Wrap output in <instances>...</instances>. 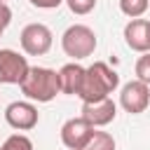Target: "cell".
I'll list each match as a JSON object with an SVG mask.
<instances>
[{"label":"cell","mask_w":150,"mask_h":150,"mask_svg":"<svg viewBox=\"0 0 150 150\" xmlns=\"http://www.w3.org/2000/svg\"><path fill=\"white\" fill-rule=\"evenodd\" d=\"M117 87H120V75L108 63L96 61L89 68H84V80L77 96L82 98V103H94V101L108 98Z\"/></svg>","instance_id":"obj_1"},{"label":"cell","mask_w":150,"mask_h":150,"mask_svg":"<svg viewBox=\"0 0 150 150\" xmlns=\"http://www.w3.org/2000/svg\"><path fill=\"white\" fill-rule=\"evenodd\" d=\"M21 94L30 101L38 103H49L52 98H56V94H61L59 89V73L52 68H42V66H30L26 77L19 84Z\"/></svg>","instance_id":"obj_2"},{"label":"cell","mask_w":150,"mask_h":150,"mask_svg":"<svg viewBox=\"0 0 150 150\" xmlns=\"http://www.w3.org/2000/svg\"><path fill=\"white\" fill-rule=\"evenodd\" d=\"M61 49L66 56H70L75 61L87 59L96 49V33L84 23H73L61 35Z\"/></svg>","instance_id":"obj_3"},{"label":"cell","mask_w":150,"mask_h":150,"mask_svg":"<svg viewBox=\"0 0 150 150\" xmlns=\"http://www.w3.org/2000/svg\"><path fill=\"white\" fill-rule=\"evenodd\" d=\"M19 40H21V49L28 56H42L52 49L54 35L45 23H28V26H23Z\"/></svg>","instance_id":"obj_4"},{"label":"cell","mask_w":150,"mask_h":150,"mask_svg":"<svg viewBox=\"0 0 150 150\" xmlns=\"http://www.w3.org/2000/svg\"><path fill=\"white\" fill-rule=\"evenodd\" d=\"M28 68L26 56L14 49H0V84H21Z\"/></svg>","instance_id":"obj_5"},{"label":"cell","mask_w":150,"mask_h":150,"mask_svg":"<svg viewBox=\"0 0 150 150\" xmlns=\"http://www.w3.org/2000/svg\"><path fill=\"white\" fill-rule=\"evenodd\" d=\"M120 105L131 112V115H138L143 112L148 105H150V84L141 82V80H131L122 87L120 91Z\"/></svg>","instance_id":"obj_6"},{"label":"cell","mask_w":150,"mask_h":150,"mask_svg":"<svg viewBox=\"0 0 150 150\" xmlns=\"http://www.w3.org/2000/svg\"><path fill=\"white\" fill-rule=\"evenodd\" d=\"M5 120L16 131H30L38 124L40 115H38V108L33 103H28V101H14V103H9L5 108Z\"/></svg>","instance_id":"obj_7"},{"label":"cell","mask_w":150,"mask_h":150,"mask_svg":"<svg viewBox=\"0 0 150 150\" xmlns=\"http://www.w3.org/2000/svg\"><path fill=\"white\" fill-rule=\"evenodd\" d=\"M94 127L80 115V117H70L63 122L61 127V143L68 148V150H82V145L89 141Z\"/></svg>","instance_id":"obj_8"},{"label":"cell","mask_w":150,"mask_h":150,"mask_svg":"<svg viewBox=\"0 0 150 150\" xmlns=\"http://www.w3.org/2000/svg\"><path fill=\"white\" fill-rule=\"evenodd\" d=\"M117 115V103L108 96V98H101V101H94V103H82V117L96 129V127H105L115 120Z\"/></svg>","instance_id":"obj_9"},{"label":"cell","mask_w":150,"mask_h":150,"mask_svg":"<svg viewBox=\"0 0 150 150\" xmlns=\"http://www.w3.org/2000/svg\"><path fill=\"white\" fill-rule=\"evenodd\" d=\"M148 30H150V21L148 19H131L124 26V42L129 49L134 52H148L150 49V40H148Z\"/></svg>","instance_id":"obj_10"},{"label":"cell","mask_w":150,"mask_h":150,"mask_svg":"<svg viewBox=\"0 0 150 150\" xmlns=\"http://www.w3.org/2000/svg\"><path fill=\"white\" fill-rule=\"evenodd\" d=\"M82 80H84V68L80 63H66L61 70H59V89L61 94H70V96H77L80 87H82Z\"/></svg>","instance_id":"obj_11"},{"label":"cell","mask_w":150,"mask_h":150,"mask_svg":"<svg viewBox=\"0 0 150 150\" xmlns=\"http://www.w3.org/2000/svg\"><path fill=\"white\" fill-rule=\"evenodd\" d=\"M82 150H115V138L108 131L94 129L91 136H89V141L82 145Z\"/></svg>","instance_id":"obj_12"},{"label":"cell","mask_w":150,"mask_h":150,"mask_svg":"<svg viewBox=\"0 0 150 150\" xmlns=\"http://www.w3.org/2000/svg\"><path fill=\"white\" fill-rule=\"evenodd\" d=\"M148 5H150V0H120V9H122V14H127L129 19L143 16L145 9H148Z\"/></svg>","instance_id":"obj_13"},{"label":"cell","mask_w":150,"mask_h":150,"mask_svg":"<svg viewBox=\"0 0 150 150\" xmlns=\"http://www.w3.org/2000/svg\"><path fill=\"white\" fill-rule=\"evenodd\" d=\"M0 150H33V141L23 134H12L2 145Z\"/></svg>","instance_id":"obj_14"},{"label":"cell","mask_w":150,"mask_h":150,"mask_svg":"<svg viewBox=\"0 0 150 150\" xmlns=\"http://www.w3.org/2000/svg\"><path fill=\"white\" fill-rule=\"evenodd\" d=\"M136 77L141 80V82H145V84H150V52H143L141 56H138V61H136Z\"/></svg>","instance_id":"obj_15"},{"label":"cell","mask_w":150,"mask_h":150,"mask_svg":"<svg viewBox=\"0 0 150 150\" xmlns=\"http://www.w3.org/2000/svg\"><path fill=\"white\" fill-rule=\"evenodd\" d=\"M66 5H68V9H70L73 14L84 16V14H89V12L96 7V0H66Z\"/></svg>","instance_id":"obj_16"},{"label":"cell","mask_w":150,"mask_h":150,"mask_svg":"<svg viewBox=\"0 0 150 150\" xmlns=\"http://www.w3.org/2000/svg\"><path fill=\"white\" fill-rule=\"evenodd\" d=\"M9 21H12V9L7 7V2H0V28L5 30L9 26Z\"/></svg>","instance_id":"obj_17"},{"label":"cell","mask_w":150,"mask_h":150,"mask_svg":"<svg viewBox=\"0 0 150 150\" xmlns=\"http://www.w3.org/2000/svg\"><path fill=\"white\" fill-rule=\"evenodd\" d=\"M33 7H38V9H56L63 0H28Z\"/></svg>","instance_id":"obj_18"},{"label":"cell","mask_w":150,"mask_h":150,"mask_svg":"<svg viewBox=\"0 0 150 150\" xmlns=\"http://www.w3.org/2000/svg\"><path fill=\"white\" fill-rule=\"evenodd\" d=\"M2 33H5V30H2V28H0V38H2Z\"/></svg>","instance_id":"obj_19"},{"label":"cell","mask_w":150,"mask_h":150,"mask_svg":"<svg viewBox=\"0 0 150 150\" xmlns=\"http://www.w3.org/2000/svg\"><path fill=\"white\" fill-rule=\"evenodd\" d=\"M148 40H150V30H148Z\"/></svg>","instance_id":"obj_20"},{"label":"cell","mask_w":150,"mask_h":150,"mask_svg":"<svg viewBox=\"0 0 150 150\" xmlns=\"http://www.w3.org/2000/svg\"><path fill=\"white\" fill-rule=\"evenodd\" d=\"M0 2H5V0H0Z\"/></svg>","instance_id":"obj_21"}]
</instances>
